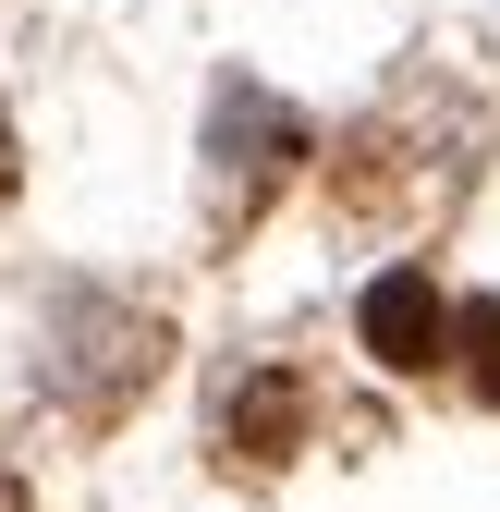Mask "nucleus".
<instances>
[{
  "mask_svg": "<svg viewBox=\"0 0 500 512\" xmlns=\"http://www.w3.org/2000/svg\"><path fill=\"white\" fill-rule=\"evenodd\" d=\"M0 208H13V110H0Z\"/></svg>",
  "mask_w": 500,
  "mask_h": 512,
  "instance_id": "423d86ee",
  "label": "nucleus"
},
{
  "mask_svg": "<svg viewBox=\"0 0 500 512\" xmlns=\"http://www.w3.org/2000/svg\"><path fill=\"white\" fill-rule=\"evenodd\" d=\"M0 512H25V476H13V464H0Z\"/></svg>",
  "mask_w": 500,
  "mask_h": 512,
  "instance_id": "0eeeda50",
  "label": "nucleus"
},
{
  "mask_svg": "<svg viewBox=\"0 0 500 512\" xmlns=\"http://www.w3.org/2000/svg\"><path fill=\"white\" fill-rule=\"evenodd\" d=\"M293 439H305V378H281V366L220 378V464L269 476V464H293Z\"/></svg>",
  "mask_w": 500,
  "mask_h": 512,
  "instance_id": "20e7f679",
  "label": "nucleus"
},
{
  "mask_svg": "<svg viewBox=\"0 0 500 512\" xmlns=\"http://www.w3.org/2000/svg\"><path fill=\"white\" fill-rule=\"evenodd\" d=\"M293 171H305V110L269 98V86H244V74H220V98H208V232L220 244L257 232Z\"/></svg>",
  "mask_w": 500,
  "mask_h": 512,
  "instance_id": "f03ea898",
  "label": "nucleus"
},
{
  "mask_svg": "<svg viewBox=\"0 0 500 512\" xmlns=\"http://www.w3.org/2000/svg\"><path fill=\"white\" fill-rule=\"evenodd\" d=\"M464 342H476V354H464V366H476V403H500V305L464 317Z\"/></svg>",
  "mask_w": 500,
  "mask_h": 512,
  "instance_id": "39448f33",
  "label": "nucleus"
},
{
  "mask_svg": "<svg viewBox=\"0 0 500 512\" xmlns=\"http://www.w3.org/2000/svg\"><path fill=\"white\" fill-rule=\"evenodd\" d=\"M354 330H366V354H379V366L427 378V366L464 342V317L440 305V281H427V269H379V281H366V305H354Z\"/></svg>",
  "mask_w": 500,
  "mask_h": 512,
  "instance_id": "7ed1b4c3",
  "label": "nucleus"
},
{
  "mask_svg": "<svg viewBox=\"0 0 500 512\" xmlns=\"http://www.w3.org/2000/svg\"><path fill=\"white\" fill-rule=\"evenodd\" d=\"M171 366V317L110 293V281H61L37 317V391L74 415V427H122Z\"/></svg>",
  "mask_w": 500,
  "mask_h": 512,
  "instance_id": "f257e3e1",
  "label": "nucleus"
}]
</instances>
